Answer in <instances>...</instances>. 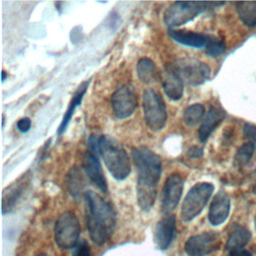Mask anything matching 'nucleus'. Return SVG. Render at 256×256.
I'll use <instances>...</instances> for the list:
<instances>
[{"label":"nucleus","mask_w":256,"mask_h":256,"mask_svg":"<svg viewBox=\"0 0 256 256\" xmlns=\"http://www.w3.org/2000/svg\"><path fill=\"white\" fill-rule=\"evenodd\" d=\"M132 159L137 171V201L142 210H150L157 197L162 161L151 149L140 146L132 149Z\"/></svg>","instance_id":"nucleus-1"},{"label":"nucleus","mask_w":256,"mask_h":256,"mask_svg":"<svg viewBox=\"0 0 256 256\" xmlns=\"http://www.w3.org/2000/svg\"><path fill=\"white\" fill-rule=\"evenodd\" d=\"M86 207V225L92 241L98 245L106 243L116 226V213L102 196L94 191L84 193Z\"/></svg>","instance_id":"nucleus-2"},{"label":"nucleus","mask_w":256,"mask_h":256,"mask_svg":"<svg viewBox=\"0 0 256 256\" xmlns=\"http://www.w3.org/2000/svg\"><path fill=\"white\" fill-rule=\"evenodd\" d=\"M99 155L110 174L119 181L125 180L131 173V163L126 150L120 142L109 135L99 139Z\"/></svg>","instance_id":"nucleus-3"},{"label":"nucleus","mask_w":256,"mask_h":256,"mask_svg":"<svg viewBox=\"0 0 256 256\" xmlns=\"http://www.w3.org/2000/svg\"><path fill=\"white\" fill-rule=\"evenodd\" d=\"M224 3L215 2H183L178 1L173 3L164 13V23L170 29L182 26L193 19H195L201 13L217 7L222 6Z\"/></svg>","instance_id":"nucleus-4"},{"label":"nucleus","mask_w":256,"mask_h":256,"mask_svg":"<svg viewBox=\"0 0 256 256\" xmlns=\"http://www.w3.org/2000/svg\"><path fill=\"white\" fill-rule=\"evenodd\" d=\"M214 191L213 184L201 182L194 185L187 193L181 207V218L185 222L195 219L205 208Z\"/></svg>","instance_id":"nucleus-5"},{"label":"nucleus","mask_w":256,"mask_h":256,"mask_svg":"<svg viewBox=\"0 0 256 256\" xmlns=\"http://www.w3.org/2000/svg\"><path fill=\"white\" fill-rule=\"evenodd\" d=\"M143 114L150 130L157 132L167 122V109L162 96L154 89H146L143 93Z\"/></svg>","instance_id":"nucleus-6"},{"label":"nucleus","mask_w":256,"mask_h":256,"mask_svg":"<svg viewBox=\"0 0 256 256\" xmlns=\"http://www.w3.org/2000/svg\"><path fill=\"white\" fill-rule=\"evenodd\" d=\"M169 67L177 74L182 82L189 86H199L210 79V67L196 59L184 58L175 61Z\"/></svg>","instance_id":"nucleus-7"},{"label":"nucleus","mask_w":256,"mask_h":256,"mask_svg":"<svg viewBox=\"0 0 256 256\" xmlns=\"http://www.w3.org/2000/svg\"><path fill=\"white\" fill-rule=\"evenodd\" d=\"M81 227L75 213L67 211L62 213L55 224V242L60 249L68 250L74 248L79 242Z\"/></svg>","instance_id":"nucleus-8"},{"label":"nucleus","mask_w":256,"mask_h":256,"mask_svg":"<svg viewBox=\"0 0 256 256\" xmlns=\"http://www.w3.org/2000/svg\"><path fill=\"white\" fill-rule=\"evenodd\" d=\"M138 100L135 90L125 85L114 92L111 97V105L113 112L118 119H126L133 115L137 108Z\"/></svg>","instance_id":"nucleus-9"},{"label":"nucleus","mask_w":256,"mask_h":256,"mask_svg":"<svg viewBox=\"0 0 256 256\" xmlns=\"http://www.w3.org/2000/svg\"><path fill=\"white\" fill-rule=\"evenodd\" d=\"M220 244L217 233L205 232L190 237L185 244V252L189 256H206L218 250Z\"/></svg>","instance_id":"nucleus-10"},{"label":"nucleus","mask_w":256,"mask_h":256,"mask_svg":"<svg viewBox=\"0 0 256 256\" xmlns=\"http://www.w3.org/2000/svg\"><path fill=\"white\" fill-rule=\"evenodd\" d=\"M184 188L183 178L178 173L171 174L165 181L162 191V210L169 214L179 204Z\"/></svg>","instance_id":"nucleus-11"},{"label":"nucleus","mask_w":256,"mask_h":256,"mask_svg":"<svg viewBox=\"0 0 256 256\" xmlns=\"http://www.w3.org/2000/svg\"><path fill=\"white\" fill-rule=\"evenodd\" d=\"M83 170L86 173L89 180L97 186L99 190L102 192H107L108 185L106 178L104 176L102 166L99 162L98 156L92 153L91 151H87L83 157Z\"/></svg>","instance_id":"nucleus-12"},{"label":"nucleus","mask_w":256,"mask_h":256,"mask_svg":"<svg viewBox=\"0 0 256 256\" xmlns=\"http://www.w3.org/2000/svg\"><path fill=\"white\" fill-rule=\"evenodd\" d=\"M30 179H31V174L30 172H27L24 175H22L15 183H13L11 186H9L7 189L4 190L3 203H2L3 214L9 213L14 209L16 203L22 196L26 187L29 185Z\"/></svg>","instance_id":"nucleus-13"},{"label":"nucleus","mask_w":256,"mask_h":256,"mask_svg":"<svg viewBox=\"0 0 256 256\" xmlns=\"http://www.w3.org/2000/svg\"><path fill=\"white\" fill-rule=\"evenodd\" d=\"M176 234V219L174 215H167L161 219L155 229L154 240L157 247L166 250L171 245Z\"/></svg>","instance_id":"nucleus-14"},{"label":"nucleus","mask_w":256,"mask_h":256,"mask_svg":"<svg viewBox=\"0 0 256 256\" xmlns=\"http://www.w3.org/2000/svg\"><path fill=\"white\" fill-rule=\"evenodd\" d=\"M230 198L224 191H220L213 198L209 209V221L213 226L223 224L230 213Z\"/></svg>","instance_id":"nucleus-15"},{"label":"nucleus","mask_w":256,"mask_h":256,"mask_svg":"<svg viewBox=\"0 0 256 256\" xmlns=\"http://www.w3.org/2000/svg\"><path fill=\"white\" fill-rule=\"evenodd\" d=\"M225 116H226L225 111L219 107L213 106L208 110L198 130V136L201 142L205 143L209 139L211 134L223 122V120L225 119Z\"/></svg>","instance_id":"nucleus-16"},{"label":"nucleus","mask_w":256,"mask_h":256,"mask_svg":"<svg viewBox=\"0 0 256 256\" xmlns=\"http://www.w3.org/2000/svg\"><path fill=\"white\" fill-rule=\"evenodd\" d=\"M170 37L188 47L192 48H205L209 35L197 33L194 31H188V30H176V29H169L168 31Z\"/></svg>","instance_id":"nucleus-17"},{"label":"nucleus","mask_w":256,"mask_h":256,"mask_svg":"<svg viewBox=\"0 0 256 256\" xmlns=\"http://www.w3.org/2000/svg\"><path fill=\"white\" fill-rule=\"evenodd\" d=\"M162 87L165 94L173 101H178L184 93V83L168 66L162 76Z\"/></svg>","instance_id":"nucleus-18"},{"label":"nucleus","mask_w":256,"mask_h":256,"mask_svg":"<svg viewBox=\"0 0 256 256\" xmlns=\"http://www.w3.org/2000/svg\"><path fill=\"white\" fill-rule=\"evenodd\" d=\"M88 85H89V81L83 82V83L79 86V88L77 89L76 93L74 94L73 99L71 100V102H70V104H69V106H68V109H67V111H66V113H65V115H64V117H63V120H62V122H61V124H60V126H59V129H58V134H59V135H61V134H63V133L65 132L67 126L69 125V122L71 121V119H72V117H73V114H74L75 109H76V108L81 104V102H82V99H83V97H84V95H85V93H86V91H87Z\"/></svg>","instance_id":"nucleus-19"},{"label":"nucleus","mask_w":256,"mask_h":256,"mask_svg":"<svg viewBox=\"0 0 256 256\" xmlns=\"http://www.w3.org/2000/svg\"><path fill=\"white\" fill-rule=\"evenodd\" d=\"M137 75L142 83L151 84L158 80L159 71L153 60L144 57L137 64Z\"/></svg>","instance_id":"nucleus-20"},{"label":"nucleus","mask_w":256,"mask_h":256,"mask_svg":"<svg viewBox=\"0 0 256 256\" xmlns=\"http://www.w3.org/2000/svg\"><path fill=\"white\" fill-rule=\"evenodd\" d=\"M250 239H251L250 232L242 226H237L230 233L228 240H227L226 248L230 252L242 250L249 243Z\"/></svg>","instance_id":"nucleus-21"},{"label":"nucleus","mask_w":256,"mask_h":256,"mask_svg":"<svg viewBox=\"0 0 256 256\" xmlns=\"http://www.w3.org/2000/svg\"><path fill=\"white\" fill-rule=\"evenodd\" d=\"M236 11L242 23L249 27H256V2H237Z\"/></svg>","instance_id":"nucleus-22"},{"label":"nucleus","mask_w":256,"mask_h":256,"mask_svg":"<svg viewBox=\"0 0 256 256\" xmlns=\"http://www.w3.org/2000/svg\"><path fill=\"white\" fill-rule=\"evenodd\" d=\"M67 186L70 194L74 198H78L85 187V181L82 172L77 168H71L67 175Z\"/></svg>","instance_id":"nucleus-23"},{"label":"nucleus","mask_w":256,"mask_h":256,"mask_svg":"<svg viewBox=\"0 0 256 256\" xmlns=\"http://www.w3.org/2000/svg\"><path fill=\"white\" fill-rule=\"evenodd\" d=\"M205 116V108L202 104L196 103L186 108L183 114V121L184 123L189 126L193 127L203 121Z\"/></svg>","instance_id":"nucleus-24"},{"label":"nucleus","mask_w":256,"mask_h":256,"mask_svg":"<svg viewBox=\"0 0 256 256\" xmlns=\"http://www.w3.org/2000/svg\"><path fill=\"white\" fill-rule=\"evenodd\" d=\"M255 148H256L255 145L252 144L251 142H247L243 144L236 153V156H235L236 163L240 166H245L246 164H248L254 155Z\"/></svg>","instance_id":"nucleus-25"},{"label":"nucleus","mask_w":256,"mask_h":256,"mask_svg":"<svg viewBox=\"0 0 256 256\" xmlns=\"http://www.w3.org/2000/svg\"><path fill=\"white\" fill-rule=\"evenodd\" d=\"M225 49H226V46L222 40H220L219 38H217L215 36L209 35L207 44L205 46L206 53L209 56L219 57L220 55H222L225 52Z\"/></svg>","instance_id":"nucleus-26"},{"label":"nucleus","mask_w":256,"mask_h":256,"mask_svg":"<svg viewBox=\"0 0 256 256\" xmlns=\"http://www.w3.org/2000/svg\"><path fill=\"white\" fill-rule=\"evenodd\" d=\"M73 256H91V249L86 240L82 239L77 243L74 247Z\"/></svg>","instance_id":"nucleus-27"},{"label":"nucleus","mask_w":256,"mask_h":256,"mask_svg":"<svg viewBox=\"0 0 256 256\" xmlns=\"http://www.w3.org/2000/svg\"><path fill=\"white\" fill-rule=\"evenodd\" d=\"M244 136L251 142L252 144L255 145L256 147V126L252 124H246L244 126Z\"/></svg>","instance_id":"nucleus-28"},{"label":"nucleus","mask_w":256,"mask_h":256,"mask_svg":"<svg viewBox=\"0 0 256 256\" xmlns=\"http://www.w3.org/2000/svg\"><path fill=\"white\" fill-rule=\"evenodd\" d=\"M31 125H32L31 120H30L29 118L25 117V118H22V119H20V120L18 121V123H17V129H18L20 132H22V133H26V132H28V131L30 130Z\"/></svg>","instance_id":"nucleus-29"},{"label":"nucleus","mask_w":256,"mask_h":256,"mask_svg":"<svg viewBox=\"0 0 256 256\" xmlns=\"http://www.w3.org/2000/svg\"><path fill=\"white\" fill-rule=\"evenodd\" d=\"M203 156V149L197 146H193L188 150V157L191 159H197Z\"/></svg>","instance_id":"nucleus-30"},{"label":"nucleus","mask_w":256,"mask_h":256,"mask_svg":"<svg viewBox=\"0 0 256 256\" xmlns=\"http://www.w3.org/2000/svg\"><path fill=\"white\" fill-rule=\"evenodd\" d=\"M229 256H252L250 252L242 249V250H237V251H232L230 252Z\"/></svg>","instance_id":"nucleus-31"},{"label":"nucleus","mask_w":256,"mask_h":256,"mask_svg":"<svg viewBox=\"0 0 256 256\" xmlns=\"http://www.w3.org/2000/svg\"><path fill=\"white\" fill-rule=\"evenodd\" d=\"M6 76H7V74H6V71H3V72H2V81H3V82L5 81V79H6Z\"/></svg>","instance_id":"nucleus-32"},{"label":"nucleus","mask_w":256,"mask_h":256,"mask_svg":"<svg viewBox=\"0 0 256 256\" xmlns=\"http://www.w3.org/2000/svg\"><path fill=\"white\" fill-rule=\"evenodd\" d=\"M253 193H255L256 194V185L254 186V188H253Z\"/></svg>","instance_id":"nucleus-33"},{"label":"nucleus","mask_w":256,"mask_h":256,"mask_svg":"<svg viewBox=\"0 0 256 256\" xmlns=\"http://www.w3.org/2000/svg\"><path fill=\"white\" fill-rule=\"evenodd\" d=\"M37 256H49V255H47V254H40V255H37Z\"/></svg>","instance_id":"nucleus-34"},{"label":"nucleus","mask_w":256,"mask_h":256,"mask_svg":"<svg viewBox=\"0 0 256 256\" xmlns=\"http://www.w3.org/2000/svg\"><path fill=\"white\" fill-rule=\"evenodd\" d=\"M255 228H256V216H255Z\"/></svg>","instance_id":"nucleus-35"},{"label":"nucleus","mask_w":256,"mask_h":256,"mask_svg":"<svg viewBox=\"0 0 256 256\" xmlns=\"http://www.w3.org/2000/svg\"><path fill=\"white\" fill-rule=\"evenodd\" d=\"M255 251H256V249H255Z\"/></svg>","instance_id":"nucleus-36"}]
</instances>
